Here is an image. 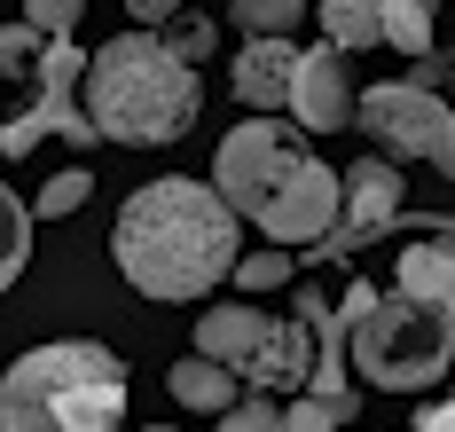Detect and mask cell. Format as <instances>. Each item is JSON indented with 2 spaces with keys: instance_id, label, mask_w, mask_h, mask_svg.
Instances as JSON below:
<instances>
[{
  "instance_id": "cell-1",
  "label": "cell",
  "mask_w": 455,
  "mask_h": 432,
  "mask_svg": "<svg viewBox=\"0 0 455 432\" xmlns=\"http://www.w3.org/2000/svg\"><path fill=\"white\" fill-rule=\"evenodd\" d=\"M235 204H228L212 181H188V173H165V181H141L118 220H110V260L118 276L157 299V307H196L235 276Z\"/></svg>"
},
{
  "instance_id": "cell-2",
  "label": "cell",
  "mask_w": 455,
  "mask_h": 432,
  "mask_svg": "<svg viewBox=\"0 0 455 432\" xmlns=\"http://www.w3.org/2000/svg\"><path fill=\"white\" fill-rule=\"evenodd\" d=\"M212 189L235 204V220H251L267 244H330L346 212V173H330L315 149L299 142L291 118H235L212 149Z\"/></svg>"
},
{
  "instance_id": "cell-3",
  "label": "cell",
  "mask_w": 455,
  "mask_h": 432,
  "mask_svg": "<svg viewBox=\"0 0 455 432\" xmlns=\"http://www.w3.org/2000/svg\"><path fill=\"white\" fill-rule=\"evenodd\" d=\"M79 102H87V118L102 126V142L157 149V142H181L188 126L204 118V79L157 32H118V40L94 48Z\"/></svg>"
},
{
  "instance_id": "cell-4",
  "label": "cell",
  "mask_w": 455,
  "mask_h": 432,
  "mask_svg": "<svg viewBox=\"0 0 455 432\" xmlns=\"http://www.w3.org/2000/svg\"><path fill=\"white\" fill-rule=\"evenodd\" d=\"M126 362L94 338H55L0 370V432H118Z\"/></svg>"
},
{
  "instance_id": "cell-5",
  "label": "cell",
  "mask_w": 455,
  "mask_h": 432,
  "mask_svg": "<svg viewBox=\"0 0 455 432\" xmlns=\"http://www.w3.org/2000/svg\"><path fill=\"white\" fill-rule=\"evenodd\" d=\"M346 354L377 393H424L455 370V323L409 291H377L362 323H346Z\"/></svg>"
},
{
  "instance_id": "cell-6",
  "label": "cell",
  "mask_w": 455,
  "mask_h": 432,
  "mask_svg": "<svg viewBox=\"0 0 455 432\" xmlns=\"http://www.w3.org/2000/svg\"><path fill=\"white\" fill-rule=\"evenodd\" d=\"M354 126H369V142L385 149V157H416L432 173H455V110L432 87H416V79L369 87L354 102Z\"/></svg>"
},
{
  "instance_id": "cell-7",
  "label": "cell",
  "mask_w": 455,
  "mask_h": 432,
  "mask_svg": "<svg viewBox=\"0 0 455 432\" xmlns=\"http://www.w3.org/2000/svg\"><path fill=\"white\" fill-rule=\"evenodd\" d=\"M354 71H346V48H315L299 55V79H291V126H307V134H338V126H354Z\"/></svg>"
},
{
  "instance_id": "cell-8",
  "label": "cell",
  "mask_w": 455,
  "mask_h": 432,
  "mask_svg": "<svg viewBox=\"0 0 455 432\" xmlns=\"http://www.w3.org/2000/svg\"><path fill=\"white\" fill-rule=\"evenodd\" d=\"M299 55L307 48H291V40H243L235 48V102L243 110H259V118H275V110H291V79H299Z\"/></svg>"
},
{
  "instance_id": "cell-9",
  "label": "cell",
  "mask_w": 455,
  "mask_h": 432,
  "mask_svg": "<svg viewBox=\"0 0 455 432\" xmlns=\"http://www.w3.org/2000/svg\"><path fill=\"white\" fill-rule=\"evenodd\" d=\"M315 370H322V338H315V323L307 315H291V323H275L267 331V346L243 362V378H251V393H283V385H315Z\"/></svg>"
},
{
  "instance_id": "cell-10",
  "label": "cell",
  "mask_w": 455,
  "mask_h": 432,
  "mask_svg": "<svg viewBox=\"0 0 455 432\" xmlns=\"http://www.w3.org/2000/svg\"><path fill=\"white\" fill-rule=\"evenodd\" d=\"M401 212V165L393 157H362L354 173H346V212H338V236L330 244H362L369 228H385Z\"/></svg>"
},
{
  "instance_id": "cell-11",
  "label": "cell",
  "mask_w": 455,
  "mask_h": 432,
  "mask_svg": "<svg viewBox=\"0 0 455 432\" xmlns=\"http://www.w3.org/2000/svg\"><path fill=\"white\" fill-rule=\"evenodd\" d=\"M267 331H275L267 307H204L196 315V354H212V362H228L243 378V362L267 346Z\"/></svg>"
},
{
  "instance_id": "cell-12",
  "label": "cell",
  "mask_w": 455,
  "mask_h": 432,
  "mask_svg": "<svg viewBox=\"0 0 455 432\" xmlns=\"http://www.w3.org/2000/svg\"><path fill=\"white\" fill-rule=\"evenodd\" d=\"M165 393L181 401V409H204V417H228L243 393H235V370L212 362V354H181L173 370H165Z\"/></svg>"
},
{
  "instance_id": "cell-13",
  "label": "cell",
  "mask_w": 455,
  "mask_h": 432,
  "mask_svg": "<svg viewBox=\"0 0 455 432\" xmlns=\"http://www.w3.org/2000/svg\"><path fill=\"white\" fill-rule=\"evenodd\" d=\"M322 40L346 55L385 48V0H322Z\"/></svg>"
},
{
  "instance_id": "cell-14",
  "label": "cell",
  "mask_w": 455,
  "mask_h": 432,
  "mask_svg": "<svg viewBox=\"0 0 455 432\" xmlns=\"http://www.w3.org/2000/svg\"><path fill=\"white\" fill-rule=\"evenodd\" d=\"M228 16L243 24V40H291L307 24V0H228Z\"/></svg>"
},
{
  "instance_id": "cell-15",
  "label": "cell",
  "mask_w": 455,
  "mask_h": 432,
  "mask_svg": "<svg viewBox=\"0 0 455 432\" xmlns=\"http://www.w3.org/2000/svg\"><path fill=\"white\" fill-rule=\"evenodd\" d=\"M24 260H32V204H16V189L0 181V291L24 276Z\"/></svg>"
},
{
  "instance_id": "cell-16",
  "label": "cell",
  "mask_w": 455,
  "mask_h": 432,
  "mask_svg": "<svg viewBox=\"0 0 455 432\" xmlns=\"http://www.w3.org/2000/svg\"><path fill=\"white\" fill-rule=\"evenodd\" d=\"M385 48L401 55H432V0H385Z\"/></svg>"
},
{
  "instance_id": "cell-17",
  "label": "cell",
  "mask_w": 455,
  "mask_h": 432,
  "mask_svg": "<svg viewBox=\"0 0 455 432\" xmlns=\"http://www.w3.org/2000/svg\"><path fill=\"white\" fill-rule=\"evenodd\" d=\"M87 63H94V55L79 48V40H47L32 71H40V87H47V95H79V87H87Z\"/></svg>"
},
{
  "instance_id": "cell-18",
  "label": "cell",
  "mask_w": 455,
  "mask_h": 432,
  "mask_svg": "<svg viewBox=\"0 0 455 432\" xmlns=\"http://www.w3.org/2000/svg\"><path fill=\"white\" fill-rule=\"evenodd\" d=\"M228 284L243 291V299H267V291H283V284H291V252H283V244H267V252H243Z\"/></svg>"
},
{
  "instance_id": "cell-19",
  "label": "cell",
  "mask_w": 455,
  "mask_h": 432,
  "mask_svg": "<svg viewBox=\"0 0 455 432\" xmlns=\"http://www.w3.org/2000/svg\"><path fill=\"white\" fill-rule=\"evenodd\" d=\"M87 196H94V173H87V165H71V173H55V181H40V196H32V212H40V220H63V212H79Z\"/></svg>"
},
{
  "instance_id": "cell-20",
  "label": "cell",
  "mask_w": 455,
  "mask_h": 432,
  "mask_svg": "<svg viewBox=\"0 0 455 432\" xmlns=\"http://www.w3.org/2000/svg\"><path fill=\"white\" fill-rule=\"evenodd\" d=\"M346 417H354V409H346V401H322V393H299V401L283 409L291 432H346Z\"/></svg>"
},
{
  "instance_id": "cell-21",
  "label": "cell",
  "mask_w": 455,
  "mask_h": 432,
  "mask_svg": "<svg viewBox=\"0 0 455 432\" xmlns=\"http://www.w3.org/2000/svg\"><path fill=\"white\" fill-rule=\"evenodd\" d=\"M79 16H87V0H24V24H32L40 40H71Z\"/></svg>"
},
{
  "instance_id": "cell-22",
  "label": "cell",
  "mask_w": 455,
  "mask_h": 432,
  "mask_svg": "<svg viewBox=\"0 0 455 432\" xmlns=\"http://www.w3.org/2000/svg\"><path fill=\"white\" fill-rule=\"evenodd\" d=\"M220 432H291V425H283V409H275L267 393H243V401L220 417Z\"/></svg>"
},
{
  "instance_id": "cell-23",
  "label": "cell",
  "mask_w": 455,
  "mask_h": 432,
  "mask_svg": "<svg viewBox=\"0 0 455 432\" xmlns=\"http://www.w3.org/2000/svg\"><path fill=\"white\" fill-rule=\"evenodd\" d=\"M40 134H55V118H47V102H40V110H24L16 126H0V157H24V149L40 142Z\"/></svg>"
},
{
  "instance_id": "cell-24",
  "label": "cell",
  "mask_w": 455,
  "mask_h": 432,
  "mask_svg": "<svg viewBox=\"0 0 455 432\" xmlns=\"http://www.w3.org/2000/svg\"><path fill=\"white\" fill-rule=\"evenodd\" d=\"M40 32H32V24H24V16H16V24H0V71H8V63H40Z\"/></svg>"
},
{
  "instance_id": "cell-25",
  "label": "cell",
  "mask_w": 455,
  "mask_h": 432,
  "mask_svg": "<svg viewBox=\"0 0 455 432\" xmlns=\"http://www.w3.org/2000/svg\"><path fill=\"white\" fill-rule=\"evenodd\" d=\"M165 48L181 55V63H196V55L212 48V24H181V16H173V40H165Z\"/></svg>"
},
{
  "instance_id": "cell-26",
  "label": "cell",
  "mask_w": 455,
  "mask_h": 432,
  "mask_svg": "<svg viewBox=\"0 0 455 432\" xmlns=\"http://www.w3.org/2000/svg\"><path fill=\"white\" fill-rule=\"evenodd\" d=\"M126 16H134V32H157V24L181 16V0H126Z\"/></svg>"
},
{
  "instance_id": "cell-27",
  "label": "cell",
  "mask_w": 455,
  "mask_h": 432,
  "mask_svg": "<svg viewBox=\"0 0 455 432\" xmlns=\"http://www.w3.org/2000/svg\"><path fill=\"white\" fill-rule=\"evenodd\" d=\"M409 432H455V401H440V409H424Z\"/></svg>"
},
{
  "instance_id": "cell-28",
  "label": "cell",
  "mask_w": 455,
  "mask_h": 432,
  "mask_svg": "<svg viewBox=\"0 0 455 432\" xmlns=\"http://www.w3.org/2000/svg\"><path fill=\"white\" fill-rule=\"evenodd\" d=\"M141 432H173V425H141Z\"/></svg>"
}]
</instances>
